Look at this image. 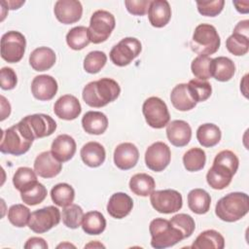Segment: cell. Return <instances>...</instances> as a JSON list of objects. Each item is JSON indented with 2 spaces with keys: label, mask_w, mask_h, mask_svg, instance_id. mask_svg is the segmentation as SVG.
<instances>
[{
  "label": "cell",
  "mask_w": 249,
  "mask_h": 249,
  "mask_svg": "<svg viewBox=\"0 0 249 249\" xmlns=\"http://www.w3.org/2000/svg\"><path fill=\"white\" fill-rule=\"evenodd\" d=\"M57 82L50 75L36 76L31 83V92L40 101H49L57 92Z\"/></svg>",
  "instance_id": "cell-17"
},
{
  "label": "cell",
  "mask_w": 249,
  "mask_h": 249,
  "mask_svg": "<svg viewBox=\"0 0 249 249\" xmlns=\"http://www.w3.org/2000/svg\"><path fill=\"white\" fill-rule=\"evenodd\" d=\"M26 40L18 31H8L1 38V57L9 63L21 60L24 55Z\"/></svg>",
  "instance_id": "cell-9"
},
{
  "label": "cell",
  "mask_w": 249,
  "mask_h": 249,
  "mask_svg": "<svg viewBox=\"0 0 249 249\" xmlns=\"http://www.w3.org/2000/svg\"><path fill=\"white\" fill-rule=\"evenodd\" d=\"M210 204V195L203 189H194L188 194V206L196 214L207 213Z\"/></svg>",
  "instance_id": "cell-30"
},
{
  "label": "cell",
  "mask_w": 249,
  "mask_h": 249,
  "mask_svg": "<svg viewBox=\"0 0 249 249\" xmlns=\"http://www.w3.org/2000/svg\"><path fill=\"white\" fill-rule=\"evenodd\" d=\"M60 222V211L57 207L47 206L31 213L29 229L36 233H44Z\"/></svg>",
  "instance_id": "cell-12"
},
{
  "label": "cell",
  "mask_w": 249,
  "mask_h": 249,
  "mask_svg": "<svg viewBox=\"0 0 249 249\" xmlns=\"http://www.w3.org/2000/svg\"><path fill=\"white\" fill-rule=\"evenodd\" d=\"M1 121H4L7 117L10 116L11 113V105L9 103V101H7V99L1 95Z\"/></svg>",
  "instance_id": "cell-50"
},
{
  "label": "cell",
  "mask_w": 249,
  "mask_h": 249,
  "mask_svg": "<svg viewBox=\"0 0 249 249\" xmlns=\"http://www.w3.org/2000/svg\"><path fill=\"white\" fill-rule=\"evenodd\" d=\"M206 161L205 152L201 148H192L183 156V163L187 171L195 172L201 170Z\"/></svg>",
  "instance_id": "cell-36"
},
{
  "label": "cell",
  "mask_w": 249,
  "mask_h": 249,
  "mask_svg": "<svg viewBox=\"0 0 249 249\" xmlns=\"http://www.w3.org/2000/svg\"><path fill=\"white\" fill-rule=\"evenodd\" d=\"M239 165L237 156L230 151L223 150L214 159L211 168L206 174L208 185L214 190H223L231 182Z\"/></svg>",
  "instance_id": "cell-1"
},
{
  "label": "cell",
  "mask_w": 249,
  "mask_h": 249,
  "mask_svg": "<svg viewBox=\"0 0 249 249\" xmlns=\"http://www.w3.org/2000/svg\"><path fill=\"white\" fill-rule=\"evenodd\" d=\"M150 201L155 210L163 214L177 212L182 208V195L171 189L155 191L150 195Z\"/></svg>",
  "instance_id": "cell-11"
},
{
  "label": "cell",
  "mask_w": 249,
  "mask_h": 249,
  "mask_svg": "<svg viewBox=\"0 0 249 249\" xmlns=\"http://www.w3.org/2000/svg\"><path fill=\"white\" fill-rule=\"evenodd\" d=\"M191 247L195 249H223L225 247V239L219 231L207 230L198 234Z\"/></svg>",
  "instance_id": "cell-29"
},
{
  "label": "cell",
  "mask_w": 249,
  "mask_h": 249,
  "mask_svg": "<svg viewBox=\"0 0 249 249\" xmlns=\"http://www.w3.org/2000/svg\"><path fill=\"white\" fill-rule=\"evenodd\" d=\"M233 5L237 12L247 14L249 12V1H233Z\"/></svg>",
  "instance_id": "cell-51"
},
{
  "label": "cell",
  "mask_w": 249,
  "mask_h": 249,
  "mask_svg": "<svg viewBox=\"0 0 249 249\" xmlns=\"http://www.w3.org/2000/svg\"><path fill=\"white\" fill-rule=\"evenodd\" d=\"M52 200L60 207H66L72 204L75 197L74 189L67 183H59L53 187L51 191Z\"/></svg>",
  "instance_id": "cell-35"
},
{
  "label": "cell",
  "mask_w": 249,
  "mask_h": 249,
  "mask_svg": "<svg viewBox=\"0 0 249 249\" xmlns=\"http://www.w3.org/2000/svg\"><path fill=\"white\" fill-rule=\"evenodd\" d=\"M64 248V247H73V248H75V246L73 245V244H70V243H67V242H65V243H61V244H59V245H57V248Z\"/></svg>",
  "instance_id": "cell-53"
},
{
  "label": "cell",
  "mask_w": 249,
  "mask_h": 249,
  "mask_svg": "<svg viewBox=\"0 0 249 249\" xmlns=\"http://www.w3.org/2000/svg\"><path fill=\"white\" fill-rule=\"evenodd\" d=\"M225 5L224 0L214 1H196L197 11L200 15L205 17H216L218 16Z\"/></svg>",
  "instance_id": "cell-46"
},
{
  "label": "cell",
  "mask_w": 249,
  "mask_h": 249,
  "mask_svg": "<svg viewBox=\"0 0 249 249\" xmlns=\"http://www.w3.org/2000/svg\"><path fill=\"white\" fill-rule=\"evenodd\" d=\"M139 159L137 147L129 142L119 144L114 151V162L122 170H128L134 167Z\"/></svg>",
  "instance_id": "cell-18"
},
{
  "label": "cell",
  "mask_w": 249,
  "mask_h": 249,
  "mask_svg": "<svg viewBox=\"0 0 249 249\" xmlns=\"http://www.w3.org/2000/svg\"><path fill=\"white\" fill-rule=\"evenodd\" d=\"M116 25L114 16L104 10L95 11L90 18L89 26L88 28L89 41L93 44L105 42Z\"/></svg>",
  "instance_id": "cell-7"
},
{
  "label": "cell",
  "mask_w": 249,
  "mask_h": 249,
  "mask_svg": "<svg viewBox=\"0 0 249 249\" xmlns=\"http://www.w3.org/2000/svg\"><path fill=\"white\" fill-rule=\"evenodd\" d=\"M166 136L173 146L184 147L192 138V128L187 122L175 120L166 125Z\"/></svg>",
  "instance_id": "cell-20"
},
{
  "label": "cell",
  "mask_w": 249,
  "mask_h": 249,
  "mask_svg": "<svg viewBox=\"0 0 249 249\" xmlns=\"http://www.w3.org/2000/svg\"><path fill=\"white\" fill-rule=\"evenodd\" d=\"M170 223L174 228L182 232L184 238L190 237L196 229V223L193 217L185 213H179L174 215L170 219Z\"/></svg>",
  "instance_id": "cell-45"
},
{
  "label": "cell",
  "mask_w": 249,
  "mask_h": 249,
  "mask_svg": "<svg viewBox=\"0 0 249 249\" xmlns=\"http://www.w3.org/2000/svg\"><path fill=\"white\" fill-rule=\"evenodd\" d=\"M211 61L212 58L207 55H197L191 64L194 76L204 81L211 78Z\"/></svg>",
  "instance_id": "cell-43"
},
{
  "label": "cell",
  "mask_w": 249,
  "mask_h": 249,
  "mask_svg": "<svg viewBox=\"0 0 249 249\" xmlns=\"http://www.w3.org/2000/svg\"><path fill=\"white\" fill-rule=\"evenodd\" d=\"M226 48L233 55H244L249 50L248 34L233 30L232 34L226 41Z\"/></svg>",
  "instance_id": "cell-34"
},
{
  "label": "cell",
  "mask_w": 249,
  "mask_h": 249,
  "mask_svg": "<svg viewBox=\"0 0 249 249\" xmlns=\"http://www.w3.org/2000/svg\"><path fill=\"white\" fill-rule=\"evenodd\" d=\"M47 194L48 192L46 187L43 184L37 182L26 190L20 192V197L25 204L37 205L46 198Z\"/></svg>",
  "instance_id": "cell-40"
},
{
  "label": "cell",
  "mask_w": 249,
  "mask_h": 249,
  "mask_svg": "<svg viewBox=\"0 0 249 249\" xmlns=\"http://www.w3.org/2000/svg\"><path fill=\"white\" fill-rule=\"evenodd\" d=\"M82 107L77 97L71 94L60 96L53 105L54 114L62 120L72 121L79 117Z\"/></svg>",
  "instance_id": "cell-19"
},
{
  "label": "cell",
  "mask_w": 249,
  "mask_h": 249,
  "mask_svg": "<svg viewBox=\"0 0 249 249\" xmlns=\"http://www.w3.org/2000/svg\"><path fill=\"white\" fill-rule=\"evenodd\" d=\"M142 46L138 39L125 37L112 48L110 59L117 66H126L140 54Z\"/></svg>",
  "instance_id": "cell-10"
},
{
  "label": "cell",
  "mask_w": 249,
  "mask_h": 249,
  "mask_svg": "<svg viewBox=\"0 0 249 249\" xmlns=\"http://www.w3.org/2000/svg\"><path fill=\"white\" fill-rule=\"evenodd\" d=\"M235 72L233 61L226 56H218L212 58L211 61V77L219 82L230 81Z\"/></svg>",
  "instance_id": "cell-27"
},
{
  "label": "cell",
  "mask_w": 249,
  "mask_h": 249,
  "mask_svg": "<svg viewBox=\"0 0 249 249\" xmlns=\"http://www.w3.org/2000/svg\"><path fill=\"white\" fill-rule=\"evenodd\" d=\"M151 233V246L156 249L171 247L184 239L182 232L174 228L170 221L162 218H156L149 226Z\"/></svg>",
  "instance_id": "cell-5"
},
{
  "label": "cell",
  "mask_w": 249,
  "mask_h": 249,
  "mask_svg": "<svg viewBox=\"0 0 249 249\" xmlns=\"http://www.w3.org/2000/svg\"><path fill=\"white\" fill-rule=\"evenodd\" d=\"M84 212L78 204H70L62 209V222L69 229H77L82 225Z\"/></svg>",
  "instance_id": "cell-42"
},
{
  "label": "cell",
  "mask_w": 249,
  "mask_h": 249,
  "mask_svg": "<svg viewBox=\"0 0 249 249\" xmlns=\"http://www.w3.org/2000/svg\"><path fill=\"white\" fill-rule=\"evenodd\" d=\"M28 125L33 137L43 138L52 135L56 129L55 121L46 114H34L22 119Z\"/></svg>",
  "instance_id": "cell-15"
},
{
  "label": "cell",
  "mask_w": 249,
  "mask_h": 249,
  "mask_svg": "<svg viewBox=\"0 0 249 249\" xmlns=\"http://www.w3.org/2000/svg\"><path fill=\"white\" fill-rule=\"evenodd\" d=\"M171 160V152L169 147L158 141L149 146L145 153V162L149 169L155 172H160L167 167Z\"/></svg>",
  "instance_id": "cell-13"
},
{
  "label": "cell",
  "mask_w": 249,
  "mask_h": 249,
  "mask_svg": "<svg viewBox=\"0 0 249 249\" xmlns=\"http://www.w3.org/2000/svg\"><path fill=\"white\" fill-rule=\"evenodd\" d=\"M82 126L89 134L99 135L108 127V118L99 111H89L82 118Z\"/></svg>",
  "instance_id": "cell-26"
},
{
  "label": "cell",
  "mask_w": 249,
  "mask_h": 249,
  "mask_svg": "<svg viewBox=\"0 0 249 249\" xmlns=\"http://www.w3.org/2000/svg\"><path fill=\"white\" fill-rule=\"evenodd\" d=\"M150 23L157 28L165 26L171 18V8L166 0L151 1L148 10Z\"/></svg>",
  "instance_id": "cell-22"
},
{
  "label": "cell",
  "mask_w": 249,
  "mask_h": 249,
  "mask_svg": "<svg viewBox=\"0 0 249 249\" xmlns=\"http://www.w3.org/2000/svg\"><path fill=\"white\" fill-rule=\"evenodd\" d=\"M187 85L192 98L196 103L207 100L212 93L211 85L207 81L193 79Z\"/></svg>",
  "instance_id": "cell-39"
},
{
  "label": "cell",
  "mask_w": 249,
  "mask_h": 249,
  "mask_svg": "<svg viewBox=\"0 0 249 249\" xmlns=\"http://www.w3.org/2000/svg\"><path fill=\"white\" fill-rule=\"evenodd\" d=\"M155 187L154 178L146 173H137L129 180V189L136 196H148L154 192Z\"/></svg>",
  "instance_id": "cell-31"
},
{
  "label": "cell",
  "mask_w": 249,
  "mask_h": 249,
  "mask_svg": "<svg viewBox=\"0 0 249 249\" xmlns=\"http://www.w3.org/2000/svg\"><path fill=\"white\" fill-rule=\"evenodd\" d=\"M107 56L101 51H93L89 53L84 59V69L89 74L98 73L106 64Z\"/></svg>",
  "instance_id": "cell-44"
},
{
  "label": "cell",
  "mask_w": 249,
  "mask_h": 249,
  "mask_svg": "<svg viewBox=\"0 0 249 249\" xmlns=\"http://www.w3.org/2000/svg\"><path fill=\"white\" fill-rule=\"evenodd\" d=\"M51 152L60 162L68 161L76 153V142L70 135L60 134L53 141Z\"/></svg>",
  "instance_id": "cell-23"
},
{
  "label": "cell",
  "mask_w": 249,
  "mask_h": 249,
  "mask_svg": "<svg viewBox=\"0 0 249 249\" xmlns=\"http://www.w3.org/2000/svg\"><path fill=\"white\" fill-rule=\"evenodd\" d=\"M30 216L29 208L23 204H14L8 210V219L17 228H23L28 225Z\"/></svg>",
  "instance_id": "cell-41"
},
{
  "label": "cell",
  "mask_w": 249,
  "mask_h": 249,
  "mask_svg": "<svg viewBox=\"0 0 249 249\" xmlns=\"http://www.w3.org/2000/svg\"><path fill=\"white\" fill-rule=\"evenodd\" d=\"M249 211V197L245 193L234 192L220 198L215 207L219 219L232 223L243 218Z\"/></svg>",
  "instance_id": "cell-4"
},
{
  "label": "cell",
  "mask_w": 249,
  "mask_h": 249,
  "mask_svg": "<svg viewBox=\"0 0 249 249\" xmlns=\"http://www.w3.org/2000/svg\"><path fill=\"white\" fill-rule=\"evenodd\" d=\"M170 100L173 107L179 111H189L196 105L189 92L187 84L176 85L171 90Z\"/></svg>",
  "instance_id": "cell-28"
},
{
  "label": "cell",
  "mask_w": 249,
  "mask_h": 249,
  "mask_svg": "<svg viewBox=\"0 0 249 249\" xmlns=\"http://www.w3.org/2000/svg\"><path fill=\"white\" fill-rule=\"evenodd\" d=\"M25 249H31V248H41V249H47L48 248V243L45 241L44 238L42 237H37L33 236L30 237L26 243L24 244Z\"/></svg>",
  "instance_id": "cell-49"
},
{
  "label": "cell",
  "mask_w": 249,
  "mask_h": 249,
  "mask_svg": "<svg viewBox=\"0 0 249 249\" xmlns=\"http://www.w3.org/2000/svg\"><path fill=\"white\" fill-rule=\"evenodd\" d=\"M105 247L103 244H101V243H98L97 241H95V242H91V243H89L88 245H86L85 247Z\"/></svg>",
  "instance_id": "cell-52"
},
{
  "label": "cell",
  "mask_w": 249,
  "mask_h": 249,
  "mask_svg": "<svg viewBox=\"0 0 249 249\" xmlns=\"http://www.w3.org/2000/svg\"><path fill=\"white\" fill-rule=\"evenodd\" d=\"M56 19L63 24H72L80 20L83 6L78 0H58L53 8Z\"/></svg>",
  "instance_id": "cell-14"
},
{
  "label": "cell",
  "mask_w": 249,
  "mask_h": 249,
  "mask_svg": "<svg viewBox=\"0 0 249 249\" xmlns=\"http://www.w3.org/2000/svg\"><path fill=\"white\" fill-rule=\"evenodd\" d=\"M62 163L54 158L51 151L39 154L34 160V170L42 178H53L60 173Z\"/></svg>",
  "instance_id": "cell-16"
},
{
  "label": "cell",
  "mask_w": 249,
  "mask_h": 249,
  "mask_svg": "<svg viewBox=\"0 0 249 249\" xmlns=\"http://www.w3.org/2000/svg\"><path fill=\"white\" fill-rule=\"evenodd\" d=\"M142 112L146 123L153 128H162L166 126L170 120V115L165 102L157 96L147 98L142 106Z\"/></svg>",
  "instance_id": "cell-8"
},
{
  "label": "cell",
  "mask_w": 249,
  "mask_h": 249,
  "mask_svg": "<svg viewBox=\"0 0 249 249\" xmlns=\"http://www.w3.org/2000/svg\"><path fill=\"white\" fill-rule=\"evenodd\" d=\"M56 60L54 52L48 47H39L29 55V64L35 71H46L52 68Z\"/></svg>",
  "instance_id": "cell-24"
},
{
  "label": "cell",
  "mask_w": 249,
  "mask_h": 249,
  "mask_svg": "<svg viewBox=\"0 0 249 249\" xmlns=\"http://www.w3.org/2000/svg\"><path fill=\"white\" fill-rule=\"evenodd\" d=\"M37 182L38 181L35 170H32L26 166L18 168L13 176V184L15 188L19 192L26 190Z\"/></svg>",
  "instance_id": "cell-38"
},
{
  "label": "cell",
  "mask_w": 249,
  "mask_h": 249,
  "mask_svg": "<svg viewBox=\"0 0 249 249\" xmlns=\"http://www.w3.org/2000/svg\"><path fill=\"white\" fill-rule=\"evenodd\" d=\"M133 207L132 198L124 193H115L107 203V212L115 219H123L127 216Z\"/></svg>",
  "instance_id": "cell-21"
},
{
  "label": "cell",
  "mask_w": 249,
  "mask_h": 249,
  "mask_svg": "<svg viewBox=\"0 0 249 249\" xmlns=\"http://www.w3.org/2000/svg\"><path fill=\"white\" fill-rule=\"evenodd\" d=\"M35 138L28 125L23 120L3 130L0 151L3 154L20 156L25 154L31 147Z\"/></svg>",
  "instance_id": "cell-2"
},
{
  "label": "cell",
  "mask_w": 249,
  "mask_h": 249,
  "mask_svg": "<svg viewBox=\"0 0 249 249\" xmlns=\"http://www.w3.org/2000/svg\"><path fill=\"white\" fill-rule=\"evenodd\" d=\"M221 130L214 124H203L196 130V139L198 143L206 148L217 145L221 140Z\"/></svg>",
  "instance_id": "cell-33"
},
{
  "label": "cell",
  "mask_w": 249,
  "mask_h": 249,
  "mask_svg": "<svg viewBox=\"0 0 249 249\" xmlns=\"http://www.w3.org/2000/svg\"><path fill=\"white\" fill-rule=\"evenodd\" d=\"M150 0H125L124 5L128 13L134 16H144L148 13Z\"/></svg>",
  "instance_id": "cell-48"
},
{
  "label": "cell",
  "mask_w": 249,
  "mask_h": 249,
  "mask_svg": "<svg viewBox=\"0 0 249 249\" xmlns=\"http://www.w3.org/2000/svg\"><path fill=\"white\" fill-rule=\"evenodd\" d=\"M80 155L85 164L89 167H98L104 162L106 152L100 143L90 141L82 147Z\"/></svg>",
  "instance_id": "cell-25"
},
{
  "label": "cell",
  "mask_w": 249,
  "mask_h": 249,
  "mask_svg": "<svg viewBox=\"0 0 249 249\" xmlns=\"http://www.w3.org/2000/svg\"><path fill=\"white\" fill-rule=\"evenodd\" d=\"M121 93L119 84L110 78L92 81L85 86L82 96L86 104L93 108H101L116 100Z\"/></svg>",
  "instance_id": "cell-3"
},
{
  "label": "cell",
  "mask_w": 249,
  "mask_h": 249,
  "mask_svg": "<svg viewBox=\"0 0 249 249\" xmlns=\"http://www.w3.org/2000/svg\"><path fill=\"white\" fill-rule=\"evenodd\" d=\"M106 220L99 211H89L84 214L82 221L83 231L90 235H97L104 231Z\"/></svg>",
  "instance_id": "cell-32"
},
{
  "label": "cell",
  "mask_w": 249,
  "mask_h": 249,
  "mask_svg": "<svg viewBox=\"0 0 249 249\" xmlns=\"http://www.w3.org/2000/svg\"><path fill=\"white\" fill-rule=\"evenodd\" d=\"M89 42L88 28L85 26L81 25L73 27L66 34V43L72 50H83L89 44Z\"/></svg>",
  "instance_id": "cell-37"
},
{
  "label": "cell",
  "mask_w": 249,
  "mask_h": 249,
  "mask_svg": "<svg viewBox=\"0 0 249 249\" xmlns=\"http://www.w3.org/2000/svg\"><path fill=\"white\" fill-rule=\"evenodd\" d=\"M18 83L17 74L11 67H3L0 70V86L2 89H13Z\"/></svg>",
  "instance_id": "cell-47"
},
{
  "label": "cell",
  "mask_w": 249,
  "mask_h": 249,
  "mask_svg": "<svg viewBox=\"0 0 249 249\" xmlns=\"http://www.w3.org/2000/svg\"><path fill=\"white\" fill-rule=\"evenodd\" d=\"M220 44L221 39L216 28L211 24L201 23L196 27L190 47L198 55L209 56L219 50Z\"/></svg>",
  "instance_id": "cell-6"
}]
</instances>
